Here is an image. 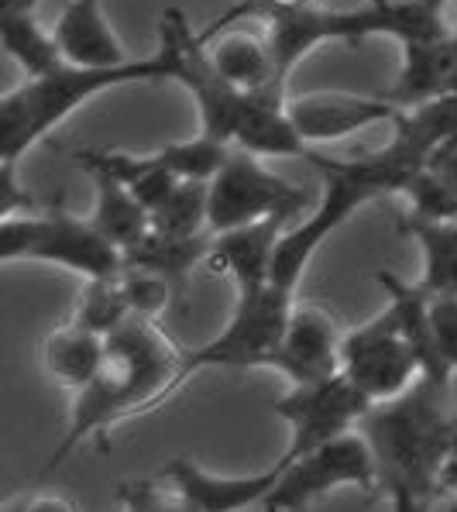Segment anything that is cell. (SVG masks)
Masks as SVG:
<instances>
[{
    "mask_svg": "<svg viewBox=\"0 0 457 512\" xmlns=\"http://www.w3.org/2000/svg\"><path fill=\"white\" fill-rule=\"evenodd\" d=\"M430 317H433V341H437L440 372L451 382L457 372V296L433 299Z\"/></svg>",
    "mask_w": 457,
    "mask_h": 512,
    "instance_id": "obj_30",
    "label": "cell"
},
{
    "mask_svg": "<svg viewBox=\"0 0 457 512\" xmlns=\"http://www.w3.org/2000/svg\"><path fill=\"white\" fill-rule=\"evenodd\" d=\"M451 97H457V76H454V86H451Z\"/></svg>",
    "mask_w": 457,
    "mask_h": 512,
    "instance_id": "obj_40",
    "label": "cell"
},
{
    "mask_svg": "<svg viewBox=\"0 0 457 512\" xmlns=\"http://www.w3.org/2000/svg\"><path fill=\"white\" fill-rule=\"evenodd\" d=\"M0 262H49L83 279H114L124 269V255L90 220L62 207L28 210L0 220Z\"/></svg>",
    "mask_w": 457,
    "mask_h": 512,
    "instance_id": "obj_4",
    "label": "cell"
},
{
    "mask_svg": "<svg viewBox=\"0 0 457 512\" xmlns=\"http://www.w3.org/2000/svg\"><path fill=\"white\" fill-rule=\"evenodd\" d=\"M38 0H0V14H35Z\"/></svg>",
    "mask_w": 457,
    "mask_h": 512,
    "instance_id": "obj_35",
    "label": "cell"
},
{
    "mask_svg": "<svg viewBox=\"0 0 457 512\" xmlns=\"http://www.w3.org/2000/svg\"><path fill=\"white\" fill-rule=\"evenodd\" d=\"M306 203H310V189L275 176L258 155L234 148L210 183V234H224L269 217L293 220Z\"/></svg>",
    "mask_w": 457,
    "mask_h": 512,
    "instance_id": "obj_8",
    "label": "cell"
},
{
    "mask_svg": "<svg viewBox=\"0 0 457 512\" xmlns=\"http://www.w3.org/2000/svg\"><path fill=\"white\" fill-rule=\"evenodd\" d=\"M159 80H172L162 52L148 59H131L128 66L117 69H80L66 62L45 76H31L0 100V165H18L31 145H38L52 128H59L86 100L117 90V86Z\"/></svg>",
    "mask_w": 457,
    "mask_h": 512,
    "instance_id": "obj_3",
    "label": "cell"
},
{
    "mask_svg": "<svg viewBox=\"0 0 457 512\" xmlns=\"http://www.w3.org/2000/svg\"><path fill=\"white\" fill-rule=\"evenodd\" d=\"M368 4H399V0H368Z\"/></svg>",
    "mask_w": 457,
    "mask_h": 512,
    "instance_id": "obj_39",
    "label": "cell"
},
{
    "mask_svg": "<svg viewBox=\"0 0 457 512\" xmlns=\"http://www.w3.org/2000/svg\"><path fill=\"white\" fill-rule=\"evenodd\" d=\"M76 162H80L83 172H104V176L117 179L145 203L148 210H159L169 193L179 186V179L172 176L169 169H162L159 159L152 152L148 155H131V152H104V148H86V152H76Z\"/></svg>",
    "mask_w": 457,
    "mask_h": 512,
    "instance_id": "obj_21",
    "label": "cell"
},
{
    "mask_svg": "<svg viewBox=\"0 0 457 512\" xmlns=\"http://www.w3.org/2000/svg\"><path fill=\"white\" fill-rule=\"evenodd\" d=\"M440 488H444V492H457V427H454L451 454H447V464H444V478H440Z\"/></svg>",
    "mask_w": 457,
    "mask_h": 512,
    "instance_id": "obj_34",
    "label": "cell"
},
{
    "mask_svg": "<svg viewBox=\"0 0 457 512\" xmlns=\"http://www.w3.org/2000/svg\"><path fill=\"white\" fill-rule=\"evenodd\" d=\"M107 358V337L93 334L69 320L66 327H55L42 341V365L62 389L80 392L97 378Z\"/></svg>",
    "mask_w": 457,
    "mask_h": 512,
    "instance_id": "obj_19",
    "label": "cell"
},
{
    "mask_svg": "<svg viewBox=\"0 0 457 512\" xmlns=\"http://www.w3.org/2000/svg\"><path fill=\"white\" fill-rule=\"evenodd\" d=\"M451 38H454V45H457V28H454V31H451Z\"/></svg>",
    "mask_w": 457,
    "mask_h": 512,
    "instance_id": "obj_42",
    "label": "cell"
},
{
    "mask_svg": "<svg viewBox=\"0 0 457 512\" xmlns=\"http://www.w3.org/2000/svg\"><path fill=\"white\" fill-rule=\"evenodd\" d=\"M25 512H83V509L62 492H38L25 499Z\"/></svg>",
    "mask_w": 457,
    "mask_h": 512,
    "instance_id": "obj_32",
    "label": "cell"
},
{
    "mask_svg": "<svg viewBox=\"0 0 457 512\" xmlns=\"http://www.w3.org/2000/svg\"><path fill=\"white\" fill-rule=\"evenodd\" d=\"M289 231V217H269L248 227L214 234L207 251V269L214 275H227L238 289V296L258 293L272 286V262L282 234Z\"/></svg>",
    "mask_w": 457,
    "mask_h": 512,
    "instance_id": "obj_14",
    "label": "cell"
},
{
    "mask_svg": "<svg viewBox=\"0 0 457 512\" xmlns=\"http://www.w3.org/2000/svg\"><path fill=\"white\" fill-rule=\"evenodd\" d=\"M341 375L372 406L406 396L423 378L420 354L413 351V344H409L406 330L389 303L372 320H365L361 327L344 334Z\"/></svg>",
    "mask_w": 457,
    "mask_h": 512,
    "instance_id": "obj_7",
    "label": "cell"
},
{
    "mask_svg": "<svg viewBox=\"0 0 457 512\" xmlns=\"http://www.w3.org/2000/svg\"><path fill=\"white\" fill-rule=\"evenodd\" d=\"M282 461V458H279ZM365 488L372 492L378 485V464L368 447L365 433L354 430L348 437L334 440V444L320 447V451L306 454L299 461H282V478L265 499V512H299L323 495L337 492V488Z\"/></svg>",
    "mask_w": 457,
    "mask_h": 512,
    "instance_id": "obj_10",
    "label": "cell"
},
{
    "mask_svg": "<svg viewBox=\"0 0 457 512\" xmlns=\"http://www.w3.org/2000/svg\"><path fill=\"white\" fill-rule=\"evenodd\" d=\"M409 200V217L420 220H457V186L451 179H444L440 172H433L430 165L420 172V176L409 183L406 189Z\"/></svg>",
    "mask_w": 457,
    "mask_h": 512,
    "instance_id": "obj_28",
    "label": "cell"
},
{
    "mask_svg": "<svg viewBox=\"0 0 457 512\" xmlns=\"http://www.w3.org/2000/svg\"><path fill=\"white\" fill-rule=\"evenodd\" d=\"M427 11H433V14H444V7H447V0H420Z\"/></svg>",
    "mask_w": 457,
    "mask_h": 512,
    "instance_id": "obj_37",
    "label": "cell"
},
{
    "mask_svg": "<svg viewBox=\"0 0 457 512\" xmlns=\"http://www.w3.org/2000/svg\"><path fill=\"white\" fill-rule=\"evenodd\" d=\"M207 251H210L207 234L203 238H172V234L152 231L138 248H131L124 255V265H138V269L165 279L172 289H183L189 272L196 265H207Z\"/></svg>",
    "mask_w": 457,
    "mask_h": 512,
    "instance_id": "obj_23",
    "label": "cell"
},
{
    "mask_svg": "<svg viewBox=\"0 0 457 512\" xmlns=\"http://www.w3.org/2000/svg\"><path fill=\"white\" fill-rule=\"evenodd\" d=\"M131 317H135V313H131L121 275H114V279H86V286L80 289V299H76L73 324L93 330V334H100V337H110L114 330H121L128 324Z\"/></svg>",
    "mask_w": 457,
    "mask_h": 512,
    "instance_id": "obj_26",
    "label": "cell"
},
{
    "mask_svg": "<svg viewBox=\"0 0 457 512\" xmlns=\"http://www.w3.org/2000/svg\"><path fill=\"white\" fill-rule=\"evenodd\" d=\"M86 176L93 179V210L86 220L97 227L100 238H107L121 255H128L152 234V210L128 186L104 172H86Z\"/></svg>",
    "mask_w": 457,
    "mask_h": 512,
    "instance_id": "obj_18",
    "label": "cell"
},
{
    "mask_svg": "<svg viewBox=\"0 0 457 512\" xmlns=\"http://www.w3.org/2000/svg\"><path fill=\"white\" fill-rule=\"evenodd\" d=\"M114 512H141L135 502H128V499H117V509Z\"/></svg>",
    "mask_w": 457,
    "mask_h": 512,
    "instance_id": "obj_38",
    "label": "cell"
},
{
    "mask_svg": "<svg viewBox=\"0 0 457 512\" xmlns=\"http://www.w3.org/2000/svg\"><path fill=\"white\" fill-rule=\"evenodd\" d=\"M152 231L172 238H203V231H210V183H179L152 214Z\"/></svg>",
    "mask_w": 457,
    "mask_h": 512,
    "instance_id": "obj_27",
    "label": "cell"
},
{
    "mask_svg": "<svg viewBox=\"0 0 457 512\" xmlns=\"http://www.w3.org/2000/svg\"><path fill=\"white\" fill-rule=\"evenodd\" d=\"M0 38H4V52L25 69L28 80L66 66L55 35L38 25L35 14H0Z\"/></svg>",
    "mask_w": 457,
    "mask_h": 512,
    "instance_id": "obj_24",
    "label": "cell"
},
{
    "mask_svg": "<svg viewBox=\"0 0 457 512\" xmlns=\"http://www.w3.org/2000/svg\"><path fill=\"white\" fill-rule=\"evenodd\" d=\"M272 413L289 427V447L282 461H299L361 430L365 416L372 413V403L344 375H334L310 385H289Z\"/></svg>",
    "mask_w": 457,
    "mask_h": 512,
    "instance_id": "obj_9",
    "label": "cell"
},
{
    "mask_svg": "<svg viewBox=\"0 0 457 512\" xmlns=\"http://www.w3.org/2000/svg\"><path fill=\"white\" fill-rule=\"evenodd\" d=\"M399 231L420 241L423 275L416 286L433 299L457 296V220H420L406 214Z\"/></svg>",
    "mask_w": 457,
    "mask_h": 512,
    "instance_id": "obj_22",
    "label": "cell"
},
{
    "mask_svg": "<svg viewBox=\"0 0 457 512\" xmlns=\"http://www.w3.org/2000/svg\"><path fill=\"white\" fill-rule=\"evenodd\" d=\"M0 512H25V495H11Z\"/></svg>",
    "mask_w": 457,
    "mask_h": 512,
    "instance_id": "obj_36",
    "label": "cell"
},
{
    "mask_svg": "<svg viewBox=\"0 0 457 512\" xmlns=\"http://www.w3.org/2000/svg\"><path fill=\"white\" fill-rule=\"evenodd\" d=\"M203 42H207L217 73L231 86H238L241 93L272 100V104H289L286 90L275 83V59L269 38L255 35L248 28H224L210 38L203 35Z\"/></svg>",
    "mask_w": 457,
    "mask_h": 512,
    "instance_id": "obj_15",
    "label": "cell"
},
{
    "mask_svg": "<svg viewBox=\"0 0 457 512\" xmlns=\"http://www.w3.org/2000/svg\"><path fill=\"white\" fill-rule=\"evenodd\" d=\"M117 499L135 502L141 512H196L176 488H172V492H162V488L152 482H124L121 492H117Z\"/></svg>",
    "mask_w": 457,
    "mask_h": 512,
    "instance_id": "obj_31",
    "label": "cell"
},
{
    "mask_svg": "<svg viewBox=\"0 0 457 512\" xmlns=\"http://www.w3.org/2000/svg\"><path fill=\"white\" fill-rule=\"evenodd\" d=\"M293 306L296 296L275 286L238 296L224 330L186 354L183 385L193 375L207 372V368H265L275 348H279L282 334H286Z\"/></svg>",
    "mask_w": 457,
    "mask_h": 512,
    "instance_id": "obj_6",
    "label": "cell"
},
{
    "mask_svg": "<svg viewBox=\"0 0 457 512\" xmlns=\"http://www.w3.org/2000/svg\"><path fill=\"white\" fill-rule=\"evenodd\" d=\"M341 344L344 330L337 327V320L323 306L296 299L286 334L265 368L286 375L289 385L323 382V378L341 375Z\"/></svg>",
    "mask_w": 457,
    "mask_h": 512,
    "instance_id": "obj_11",
    "label": "cell"
},
{
    "mask_svg": "<svg viewBox=\"0 0 457 512\" xmlns=\"http://www.w3.org/2000/svg\"><path fill=\"white\" fill-rule=\"evenodd\" d=\"M159 52L169 62V73L176 83H183L189 97L196 100L200 114V135H210L234 148L238 124L248 110L251 93H241L217 73L210 49L200 31L189 28L186 14L179 7H165L159 21Z\"/></svg>",
    "mask_w": 457,
    "mask_h": 512,
    "instance_id": "obj_5",
    "label": "cell"
},
{
    "mask_svg": "<svg viewBox=\"0 0 457 512\" xmlns=\"http://www.w3.org/2000/svg\"><path fill=\"white\" fill-rule=\"evenodd\" d=\"M234 148L210 135H196L186 141H172V145L155 148V159L162 169H169L179 183H214L224 162L231 159Z\"/></svg>",
    "mask_w": 457,
    "mask_h": 512,
    "instance_id": "obj_25",
    "label": "cell"
},
{
    "mask_svg": "<svg viewBox=\"0 0 457 512\" xmlns=\"http://www.w3.org/2000/svg\"><path fill=\"white\" fill-rule=\"evenodd\" d=\"M457 76V45L454 38H430V42H406L403 66L382 97L399 110H416L440 97H451Z\"/></svg>",
    "mask_w": 457,
    "mask_h": 512,
    "instance_id": "obj_16",
    "label": "cell"
},
{
    "mask_svg": "<svg viewBox=\"0 0 457 512\" xmlns=\"http://www.w3.org/2000/svg\"><path fill=\"white\" fill-rule=\"evenodd\" d=\"M234 148L258 155V159H306L310 155V145L299 138L296 124L289 121L286 104H272L255 93H251L248 110L238 124Z\"/></svg>",
    "mask_w": 457,
    "mask_h": 512,
    "instance_id": "obj_20",
    "label": "cell"
},
{
    "mask_svg": "<svg viewBox=\"0 0 457 512\" xmlns=\"http://www.w3.org/2000/svg\"><path fill=\"white\" fill-rule=\"evenodd\" d=\"M447 389L420 382L392 403L372 406L361 423L368 447L378 464V482L389 492L444 495L440 478L451 454L457 423L444 413Z\"/></svg>",
    "mask_w": 457,
    "mask_h": 512,
    "instance_id": "obj_2",
    "label": "cell"
},
{
    "mask_svg": "<svg viewBox=\"0 0 457 512\" xmlns=\"http://www.w3.org/2000/svg\"><path fill=\"white\" fill-rule=\"evenodd\" d=\"M299 4H320V0H299Z\"/></svg>",
    "mask_w": 457,
    "mask_h": 512,
    "instance_id": "obj_41",
    "label": "cell"
},
{
    "mask_svg": "<svg viewBox=\"0 0 457 512\" xmlns=\"http://www.w3.org/2000/svg\"><path fill=\"white\" fill-rule=\"evenodd\" d=\"M392 512H430L437 495H423V492H389Z\"/></svg>",
    "mask_w": 457,
    "mask_h": 512,
    "instance_id": "obj_33",
    "label": "cell"
},
{
    "mask_svg": "<svg viewBox=\"0 0 457 512\" xmlns=\"http://www.w3.org/2000/svg\"><path fill=\"white\" fill-rule=\"evenodd\" d=\"M186 354L176 348L159 320L131 317L107 337V358L86 389L76 392L69 409V430L55 444L42 475H52L83 440L104 437L117 423L152 413L183 389Z\"/></svg>",
    "mask_w": 457,
    "mask_h": 512,
    "instance_id": "obj_1",
    "label": "cell"
},
{
    "mask_svg": "<svg viewBox=\"0 0 457 512\" xmlns=\"http://www.w3.org/2000/svg\"><path fill=\"white\" fill-rule=\"evenodd\" d=\"M121 282H124V293H128L131 313L141 320H159L169 306L172 286L159 275L138 269V265H124L121 269Z\"/></svg>",
    "mask_w": 457,
    "mask_h": 512,
    "instance_id": "obj_29",
    "label": "cell"
},
{
    "mask_svg": "<svg viewBox=\"0 0 457 512\" xmlns=\"http://www.w3.org/2000/svg\"><path fill=\"white\" fill-rule=\"evenodd\" d=\"M162 478H169V485L196 512H244L251 506H265L282 478V461L255 475H214L189 458H176L162 468Z\"/></svg>",
    "mask_w": 457,
    "mask_h": 512,
    "instance_id": "obj_13",
    "label": "cell"
},
{
    "mask_svg": "<svg viewBox=\"0 0 457 512\" xmlns=\"http://www.w3.org/2000/svg\"><path fill=\"white\" fill-rule=\"evenodd\" d=\"M59 52L69 66L80 69H117L128 66V52H124L117 31L110 28L104 14V0H73L66 11L59 14L52 28Z\"/></svg>",
    "mask_w": 457,
    "mask_h": 512,
    "instance_id": "obj_17",
    "label": "cell"
},
{
    "mask_svg": "<svg viewBox=\"0 0 457 512\" xmlns=\"http://www.w3.org/2000/svg\"><path fill=\"white\" fill-rule=\"evenodd\" d=\"M286 110L306 145L344 141L365 128H375V124H396V117L403 114L382 93H375V97H358V93H306V97L289 100Z\"/></svg>",
    "mask_w": 457,
    "mask_h": 512,
    "instance_id": "obj_12",
    "label": "cell"
}]
</instances>
